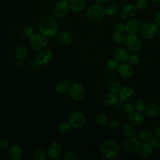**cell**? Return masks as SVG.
I'll use <instances>...</instances> for the list:
<instances>
[{
  "mask_svg": "<svg viewBox=\"0 0 160 160\" xmlns=\"http://www.w3.org/2000/svg\"><path fill=\"white\" fill-rule=\"evenodd\" d=\"M39 29L41 34L46 36H53L58 32V24L55 19L51 16L43 17L39 24Z\"/></svg>",
  "mask_w": 160,
  "mask_h": 160,
  "instance_id": "obj_1",
  "label": "cell"
},
{
  "mask_svg": "<svg viewBox=\"0 0 160 160\" xmlns=\"http://www.w3.org/2000/svg\"><path fill=\"white\" fill-rule=\"evenodd\" d=\"M105 8L99 4H93L91 5L87 12L86 18L89 22L93 24H96L101 22L106 15Z\"/></svg>",
  "mask_w": 160,
  "mask_h": 160,
  "instance_id": "obj_2",
  "label": "cell"
},
{
  "mask_svg": "<svg viewBox=\"0 0 160 160\" xmlns=\"http://www.w3.org/2000/svg\"><path fill=\"white\" fill-rule=\"evenodd\" d=\"M99 149L107 159H113L117 156L119 148L117 142L112 140H105L99 145Z\"/></svg>",
  "mask_w": 160,
  "mask_h": 160,
  "instance_id": "obj_3",
  "label": "cell"
},
{
  "mask_svg": "<svg viewBox=\"0 0 160 160\" xmlns=\"http://www.w3.org/2000/svg\"><path fill=\"white\" fill-rule=\"evenodd\" d=\"M127 48L131 51H139L142 46V42L139 36L136 34H128L124 41Z\"/></svg>",
  "mask_w": 160,
  "mask_h": 160,
  "instance_id": "obj_4",
  "label": "cell"
},
{
  "mask_svg": "<svg viewBox=\"0 0 160 160\" xmlns=\"http://www.w3.org/2000/svg\"><path fill=\"white\" fill-rule=\"evenodd\" d=\"M158 26L152 21H147L141 25L140 33L144 39L152 38L158 32Z\"/></svg>",
  "mask_w": 160,
  "mask_h": 160,
  "instance_id": "obj_5",
  "label": "cell"
},
{
  "mask_svg": "<svg viewBox=\"0 0 160 160\" xmlns=\"http://www.w3.org/2000/svg\"><path fill=\"white\" fill-rule=\"evenodd\" d=\"M47 36L42 34L36 33L34 34L30 38V43L31 47L36 51H41L46 47L48 44Z\"/></svg>",
  "mask_w": 160,
  "mask_h": 160,
  "instance_id": "obj_6",
  "label": "cell"
},
{
  "mask_svg": "<svg viewBox=\"0 0 160 160\" xmlns=\"http://www.w3.org/2000/svg\"><path fill=\"white\" fill-rule=\"evenodd\" d=\"M69 94L72 99L75 101H80L84 96V89L83 87L79 84L74 83L69 86Z\"/></svg>",
  "mask_w": 160,
  "mask_h": 160,
  "instance_id": "obj_7",
  "label": "cell"
},
{
  "mask_svg": "<svg viewBox=\"0 0 160 160\" xmlns=\"http://www.w3.org/2000/svg\"><path fill=\"white\" fill-rule=\"evenodd\" d=\"M69 5L68 1L61 0L56 3L54 9V14L58 18H62L67 16L69 11Z\"/></svg>",
  "mask_w": 160,
  "mask_h": 160,
  "instance_id": "obj_8",
  "label": "cell"
},
{
  "mask_svg": "<svg viewBox=\"0 0 160 160\" xmlns=\"http://www.w3.org/2000/svg\"><path fill=\"white\" fill-rule=\"evenodd\" d=\"M52 57V53L51 50L44 49L39 51L36 56V62L38 65L42 66L48 64Z\"/></svg>",
  "mask_w": 160,
  "mask_h": 160,
  "instance_id": "obj_9",
  "label": "cell"
},
{
  "mask_svg": "<svg viewBox=\"0 0 160 160\" xmlns=\"http://www.w3.org/2000/svg\"><path fill=\"white\" fill-rule=\"evenodd\" d=\"M141 144V140L137 137L133 136L128 138V139L123 142V148L128 152H132L136 151Z\"/></svg>",
  "mask_w": 160,
  "mask_h": 160,
  "instance_id": "obj_10",
  "label": "cell"
},
{
  "mask_svg": "<svg viewBox=\"0 0 160 160\" xmlns=\"http://www.w3.org/2000/svg\"><path fill=\"white\" fill-rule=\"evenodd\" d=\"M69 122L73 128H80L85 124L86 117L82 113L79 112H76L72 113L69 116Z\"/></svg>",
  "mask_w": 160,
  "mask_h": 160,
  "instance_id": "obj_11",
  "label": "cell"
},
{
  "mask_svg": "<svg viewBox=\"0 0 160 160\" xmlns=\"http://www.w3.org/2000/svg\"><path fill=\"white\" fill-rule=\"evenodd\" d=\"M137 8L135 5L132 4H128L123 6L121 11V17L124 20H129L132 19L136 12Z\"/></svg>",
  "mask_w": 160,
  "mask_h": 160,
  "instance_id": "obj_12",
  "label": "cell"
},
{
  "mask_svg": "<svg viewBox=\"0 0 160 160\" xmlns=\"http://www.w3.org/2000/svg\"><path fill=\"white\" fill-rule=\"evenodd\" d=\"M62 152V145L58 142L51 143L48 149V156L50 159H56L59 158Z\"/></svg>",
  "mask_w": 160,
  "mask_h": 160,
  "instance_id": "obj_13",
  "label": "cell"
},
{
  "mask_svg": "<svg viewBox=\"0 0 160 160\" xmlns=\"http://www.w3.org/2000/svg\"><path fill=\"white\" fill-rule=\"evenodd\" d=\"M125 27L126 31L129 34H136L140 31L141 24L137 19H131L125 24Z\"/></svg>",
  "mask_w": 160,
  "mask_h": 160,
  "instance_id": "obj_14",
  "label": "cell"
},
{
  "mask_svg": "<svg viewBox=\"0 0 160 160\" xmlns=\"http://www.w3.org/2000/svg\"><path fill=\"white\" fill-rule=\"evenodd\" d=\"M135 95L134 89L130 86H124L122 88L119 92V98L124 101H131Z\"/></svg>",
  "mask_w": 160,
  "mask_h": 160,
  "instance_id": "obj_15",
  "label": "cell"
},
{
  "mask_svg": "<svg viewBox=\"0 0 160 160\" xmlns=\"http://www.w3.org/2000/svg\"><path fill=\"white\" fill-rule=\"evenodd\" d=\"M139 154L140 156L144 159H148L150 158L152 153V146L146 141L140 144L139 148Z\"/></svg>",
  "mask_w": 160,
  "mask_h": 160,
  "instance_id": "obj_16",
  "label": "cell"
},
{
  "mask_svg": "<svg viewBox=\"0 0 160 160\" xmlns=\"http://www.w3.org/2000/svg\"><path fill=\"white\" fill-rule=\"evenodd\" d=\"M113 55L115 59L121 63H124L128 61V58L129 56L128 51L122 48H117L114 51Z\"/></svg>",
  "mask_w": 160,
  "mask_h": 160,
  "instance_id": "obj_17",
  "label": "cell"
},
{
  "mask_svg": "<svg viewBox=\"0 0 160 160\" xmlns=\"http://www.w3.org/2000/svg\"><path fill=\"white\" fill-rule=\"evenodd\" d=\"M118 73L123 78H129L134 73V70L132 66L128 64H122L119 66L118 69Z\"/></svg>",
  "mask_w": 160,
  "mask_h": 160,
  "instance_id": "obj_18",
  "label": "cell"
},
{
  "mask_svg": "<svg viewBox=\"0 0 160 160\" xmlns=\"http://www.w3.org/2000/svg\"><path fill=\"white\" fill-rule=\"evenodd\" d=\"M9 156L12 160H20L22 157V150L21 148L17 144L11 146L9 150Z\"/></svg>",
  "mask_w": 160,
  "mask_h": 160,
  "instance_id": "obj_19",
  "label": "cell"
},
{
  "mask_svg": "<svg viewBox=\"0 0 160 160\" xmlns=\"http://www.w3.org/2000/svg\"><path fill=\"white\" fill-rule=\"evenodd\" d=\"M144 118L141 114L138 112H134L129 114L128 117V122L133 126H138L142 124Z\"/></svg>",
  "mask_w": 160,
  "mask_h": 160,
  "instance_id": "obj_20",
  "label": "cell"
},
{
  "mask_svg": "<svg viewBox=\"0 0 160 160\" xmlns=\"http://www.w3.org/2000/svg\"><path fill=\"white\" fill-rule=\"evenodd\" d=\"M84 0H70L69 8L74 12L81 11L85 7Z\"/></svg>",
  "mask_w": 160,
  "mask_h": 160,
  "instance_id": "obj_21",
  "label": "cell"
},
{
  "mask_svg": "<svg viewBox=\"0 0 160 160\" xmlns=\"http://www.w3.org/2000/svg\"><path fill=\"white\" fill-rule=\"evenodd\" d=\"M57 40L62 45H68L72 42V37L68 32H61L58 34Z\"/></svg>",
  "mask_w": 160,
  "mask_h": 160,
  "instance_id": "obj_22",
  "label": "cell"
},
{
  "mask_svg": "<svg viewBox=\"0 0 160 160\" xmlns=\"http://www.w3.org/2000/svg\"><path fill=\"white\" fill-rule=\"evenodd\" d=\"M118 100V98L116 94H114L111 92L106 94L103 98V101L104 104L109 106L115 105Z\"/></svg>",
  "mask_w": 160,
  "mask_h": 160,
  "instance_id": "obj_23",
  "label": "cell"
},
{
  "mask_svg": "<svg viewBox=\"0 0 160 160\" xmlns=\"http://www.w3.org/2000/svg\"><path fill=\"white\" fill-rule=\"evenodd\" d=\"M146 112L150 116H156L160 113V107L158 104L150 103L146 107Z\"/></svg>",
  "mask_w": 160,
  "mask_h": 160,
  "instance_id": "obj_24",
  "label": "cell"
},
{
  "mask_svg": "<svg viewBox=\"0 0 160 160\" xmlns=\"http://www.w3.org/2000/svg\"><path fill=\"white\" fill-rule=\"evenodd\" d=\"M34 158L36 160H45L48 156V152L42 148H38L33 152Z\"/></svg>",
  "mask_w": 160,
  "mask_h": 160,
  "instance_id": "obj_25",
  "label": "cell"
},
{
  "mask_svg": "<svg viewBox=\"0 0 160 160\" xmlns=\"http://www.w3.org/2000/svg\"><path fill=\"white\" fill-rule=\"evenodd\" d=\"M28 55L27 49L24 46H19L16 50V57L18 59L23 61L24 60Z\"/></svg>",
  "mask_w": 160,
  "mask_h": 160,
  "instance_id": "obj_26",
  "label": "cell"
},
{
  "mask_svg": "<svg viewBox=\"0 0 160 160\" xmlns=\"http://www.w3.org/2000/svg\"><path fill=\"white\" fill-rule=\"evenodd\" d=\"M96 122L101 127H106L108 125L109 123V121L107 116L103 113H101L97 116Z\"/></svg>",
  "mask_w": 160,
  "mask_h": 160,
  "instance_id": "obj_27",
  "label": "cell"
},
{
  "mask_svg": "<svg viewBox=\"0 0 160 160\" xmlns=\"http://www.w3.org/2000/svg\"><path fill=\"white\" fill-rule=\"evenodd\" d=\"M118 9H119L118 6L116 4H114V3L109 4L105 8L106 14L109 16L115 15L118 12Z\"/></svg>",
  "mask_w": 160,
  "mask_h": 160,
  "instance_id": "obj_28",
  "label": "cell"
},
{
  "mask_svg": "<svg viewBox=\"0 0 160 160\" xmlns=\"http://www.w3.org/2000/svg\"><path fill=\"white\" fill-rule=\"evenodd\" d=\"M151 136L152 132L148 129H144L139 133V138L142 141H148Z\"/></svg>",
  "mask_w": 160,
  "mask_h": 160,
  "instance_id": "obj_29",
  "label": "cell"
},
{
  "mask_svg": "<svg viewBox=\"0 0 160 160\" xmlns=\"http://www.w3.org/2000/svg\"><path fill=\"white\" fill-rule=\"evenodd\" d=\"M119 66V62L116 59H111L107 62V69L109 71H117Z\"/></svg>",
  "mask_w": 160,
  "mask_h": 160,
  "instance_id": "obj_30",
  "label": "cell"
},
{
  "mask_svg": "<svg viewBox=\"0 0 160 160\" xmlns=\"http://www.w3.org/2000/svg\"><path fill=\"white\" fill-rule=\"evenodd\" d=\"M123 132L126 136L129 138L134 136L135 130L132 125L128 124L123 126Z\"/></svg>",
  "mask_w": 160,
  "mask_h": 160,
  "instance_id": "obj_31",
  "label": "cell"
},
{
  "mask_svg": "<svg viewBox=\"0 0 160 160\" xmlns=\"http://www.w3.org/2000/svg\"><path fill=\"white\" fill-rule=\"evenodd\" d=\"M69 85L67 82H61L56 86V91L60 94H64L69 90Z\"/></svg>",
  "mask_w": 160,
  "mask_h": 160,
  "instance_id": "obj_32",
  "label": "cell"
},
{
  "mask_svg": "<svg viewBox=\"0 0 160 160\" xmlns=\"http://www.w3.org/2000/svg\"><path fill=\"white\" fill-rule=\"evenodd\" d=\"M112 39L116 43H122L124 41V35L121 32L115 31L112 34Z\"/></svg>",
  "mask_w": 160,
  "mask_h": 160,
  "instance_id": "obj_33",
  "label": "cell"
},
{
  "mask_svg": "<svg viewBox=\"0 0 160 160\" xmlns=\"http://www.w3.org/2000/svg\"><path fill=\"white\" fill-rule=\"evenodd\" d=\"M121 89V84L118 81H114L110 85V91L111 92H113L114 94L119 93Z\"/></svg>",
  "mask_w": 160,
  "mask_h": 160,
  "instance_id": "obj_34",
  "label": "cell"
},
{
  "mask_svg": "<svg viewBox=\"0 0 160 160\" xmlns=\"http://www.w3.org/2000/svg\"><path fill=\"white\" fill-rule=\"evenodd\" d=\"M71 127L72 126L69 122H63L60 124L59 126V131L62 134H66L70 131Z\"/></svg>",
  "mask_w": 160,
  "mask_h": 160,
  "instance_id": "obj_35",
  "label": "cell"
},
{
  "mask_svg": "<svg viewBox=\"0 0 160 160\" xmlns=\"http://www.w3.org/2000/svg\"><path fill=\"white\" fill-rule=\"evenodd\" d=\"M134 108L138 111H142L146 108V102L142 99H138L134 104Z\"/></svg>",
  "mask_w": 160,
  "mask_h": 160,
  "instance_id": "obj_36",
  "label": "cell"
},
{
  "mask_svg": "<svg viewBox=\"0 0 160 160\" xmlns=\"http://www.w3.org/2000/svg\"><path fill=\"white\" fill-rule=\"evenodd\" d=\"M22 34L26 37V38H31L32 35L34 34V31L33 28H31V26H26L22 28Z\"/></svg>",
  "mask_w": 160,
  "mask_h": 160,
  "instance_id": "obj_37",
  "label": "cell"
},
{
  "mask_svg": "<svg viewBox=\"0 0 160 160\" xmlns=\"http://www.w3.org/2000/svg\"><path fill=\"white\" fill-rule=\"evenodd\" d=\"M148 5H149L148 0H137L135 6L138 9L143 10L147 8Z\"/></svg>",
  "mask_w": 160,
  "mask_h": 160,
  "instance_id": "obj_38",
  "label": "cell"
},
{
  "mask_svg": "<svg viewBox=\"0 0 160 160\" xmlns=\"http://www.w3.org/2000/svg\"><path fill=\"white\" fill-rule=\"evenodd\" d=\"M148 142L152 146V147L157 148L160 146V138L158 136H151L148 140Z\"/></svg>",
  "mask_w": 160,
  "mask_h": 160,
  "instance_id": "obj_39",
  "label": "cell"
},
{
  "mask_svg": "<svg viewBox=\"0 0 160 160\" xmlns=\"http://www.w3.org/2000/svg\"><path fill=\"white\" fill-rule=\"evenodd\" d=\"M128 62L129 64L132 66H136L140 62V58L138 54H131V56H129L128 58Z\"/></svg>",
  "mask_w": 160,
  "mask_h": 160,
  "instance_id": "obj_40",
  "label": "cell"
},
{
  "mask_svg": "<svg viewBox=\"0 0 160 160\" xmlns=\"http://www.w3.org/2000/svg\"><path fill=\"white\" fill-rule=\"evenodd\" d=\"M123 111L128 114H131L134 112V106L131 103H125L122 106Z\"/></svg>",
  "mask_w": 160,
  "mask_h": 160,
  "instance_id": "obj_41",
  "label": "cell"
},
{
  "mask_svg": "<svg viewBox=\"0 0 160 160\" xmlns=\"http://www.w3.org/2000/svg\"><path fill=\"white\" fill-rule=\"evenodd\" d=\"M63 160H77L79 159L78 155L72 151H69L65 153L62 158Z\"/></svg>",
  "mask_w": 160,
  "mask_h": 160,
  "instance_id": "obj_42",
  "label": "cell"
},
{
  "mask_svg": "<svg viewBox=\"0 0 160 160\" xmlns=\"http://www.w3.org/2000/svg\"><path fill=\"white\" fill-rule=\"evenodd\" d=\"M114 29L116 31L118 32H123L126 30V27H125V24L122 22H116L114 25Z\"/></svg>",
  "mask_w": 160,
  "mask_h": 160,
  "instance_id": "obj_43",
  "label": "cell"
},
{
  "mask_svg": "<svg viewBox=\"0 0 160 160\" xmlns=\"http://www.w3.org/2000/svg\"><path fill=\"white\" fill-rule=\"evenodd\" d=\"M9 143L8 139L5 138H1L0 139V149L4 150L6 149L9 147Z\"/></svg>",
  "mask_w": 160,
  "mask_h": 160,
  "instance_id": "obj_44",
  "label": "cell"
},
{
  "mask_svg": "<svg viewBox=\"0 0 160 160\" xmlns=\"http://www.w3.org/2000/svg\"><path fill=\"white\" fill-rule=\"evenodd\" d=\"M108 126L112 129H116L119 127V122L117 119H111L109 122Z\"/></svg>",
  "mask_w": 160,
  "mask_h": 160,
  "instance_id": "obj_45",
  "label": "cell"
},
{
  "mask_svg": "<svg viewBox=\"0 0 160 160\" xmlns=\"http://www.w3.org/2000/svg\"><path fill=\"white\" fill-rule=\"evenodd\" d=\"M154 22L160 26V11L158 12L154 16Z\"/></svg>",
  "mask_w": 160,
  "mask_h": 160,
  "instance_id": "obj_46",
  "label": "cell"
},
{
  "mask_svg": "<svg viewBox=\"0 0 160 160\" xmlns=\"http://www.w3.org/2000/svg\"><path fill=\"white\" fill-rule=\"evenodd\" d=\"M116 107L118 109H120L121 108H122L123 105H124V101H122V99H119V100H118L117 102L116 103Z\"/></svg>",
  "mask_w": 160,
  "mask_h": 160,
  "instance_id": "obj_47",
  "label": "cell"
},
{
  "mask_svg": "<svg viewBox=\"0 0 160 160\" xmlns=\"http://www.w3.org/2000/svg\"><path fill=\"white\" fill-rule=\"evenodd\" d=\"M155 134L156 136L160 138V126H158L155 129Z\"/></svg>",
  "mask_w": 160,
  "mask_h": 160,
  "instance_id": "obj_48",
  "label": "cell"
},
{
  "mask_svg": "<svg viewBox=\"0 0 160 160\" xmlns=\"http://www.w3.org/2000/svg\"><path fill=\"white\" fill-rule=\"evenodd\" d=\"M108 0H94V1L97 3V4H105Z\"/></svg>",
  "mask_w": 160,
  "mask_h": 160,
  "instance_id": "obj_49",
  "label": "cell"
},
{
  "mask_svg": "<svg viewBox=\"0 0 160 160\" xmlns=\"http://www.w3.org/2000/svg\"><path fill=\"white\" fill-rule=\"evenodd\" d=\"M21 64H22V61H21V60L18 59V62H16V65H17V66H20Z\"/></svg>",
  "mask_w": 160,
  "mask_h": 160,
  "instance_id": "obj_50",
  "label": "cell"
},
{
  "mask_svg": "<svg viewBox=\"0 0 160 160\" xmlns=\"http://www.w3.org/2000/svg\"><path fill=\"white\" fill-rule=\"evenodd\" d=\"M152 2H160V0H151Z\"/></svg>",
  "mask_w": 160,
  "mask_h": 160,
  "instance_id": "obj_51",
  "label": "cell"
},
{
  "mask_svg": "<svg viewBox=\"0 0 160 160\" xmlns=\"http://www.w3.org/2000/svg\"><path fill=\"white\" fill-rule=\"evenodd\" d=\"M110 1H116L117 0H110Z\"/></svg>",
  "mask_w": 160,
  "mask_h": 160,
  "instance_id": "obj_52",
  "label": "cell"
},
{
  "mask_svg": "<svg viewBox=\"0 0 160 160\" xmlns=\"http://www.w3.org/2000/svg\"><path fill=\"white\" fill-rule=\"evenodd\" d=\"M65 1H70V0H65Z\"/></svg>",
  "mask_w": 160,
  "mask_h": 160,
  "instance_id": "obj_53",
  "label": "cell"
},
{
  "mask_svg": "<svg viewBox=\"0 0 160 160\" xmlns=\"http://www.w3.org/2000/svg\"><path fill=\"white\" fill-rule=\"evenodd\" d=\"M0 84H1V82H0Z\"/></svg>",
  "mask_w": 160,
  "mask_h": 160,
  "instance_id": "obj_54",
  "label": "cell"
}]
</instances>
